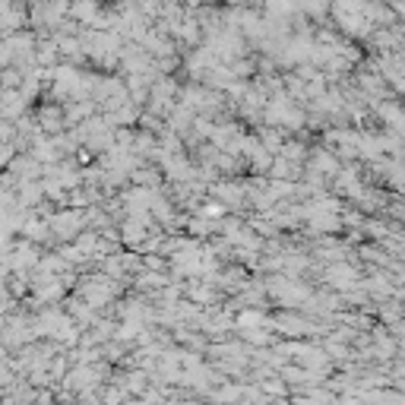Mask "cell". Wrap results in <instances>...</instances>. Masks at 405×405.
Instances as JSON below:
<instances>
[{
  "instance_id": "7a4b0ae2",
  "label": "cell",
  "mask_w": 405,
  "mask_h": 405,
  "mask_svg": "<svg viewBox=\"0 0 405 405\" xmlns=\"http://www.w3.org/2000/svg\"><path fill=\"white\" fill-rule=\"evenodd\" d=\"M10 136H13V127H10V124H0V143H7Z\"/></svg>"
},
{
  "instance_id": "6da1fadb",
  "label": "cell",
  "mask_w": 405,
  "mask_h": 405,
  "mask_svg": "<svg viewBox=\"0 0 405 405\" xmlns=\"http://www.w3.org/2000/svg\"><path fill=\"white\" fill-rule=\"evenodd\" d=\"M23 92H13V89H0V114L3 117H13L23 111Z\"/></svg>"
}]
</instances>
